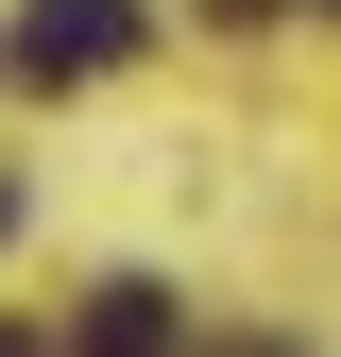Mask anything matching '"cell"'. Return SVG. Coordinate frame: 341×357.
<instances>
[{
	"mask_svg": "<svg viewBox=\"0 0 341 357\" xmlns=\"http://www.w3.org/2000/svg\"><path fill=\"white\" fill-rule=\"evenodd\" d=\"M68 357H188V306H170L154 273H119V289H85V324H68Z\"/></svg>",
	"mask_w": 341,
	"mask_h": 357,
	"instance_id": "obj_2",
	"label": "cell"
},
{
	"mask_svg": "<svg viewBox=\"0 0 341 357\" xmlns=\"http://www.w3.org/2000/svg\"><path fill=\"white\" fill-rule=\"evenodd\" d=\"M222 17H273V0H222Z\"/></svg>",
	"mask_w": 341,
	"mask_h": 357,
	"instance_id": "obj_4",
	"label": "cell"
},
{
	"mask_svg": "<svg viewBox=\"0 0 341 357\" xmlns=\"http://www.w3.org/2000/svg\"><path fill=\"white\" fill-rule=\"evenodd\" d=\"M0 357H34V324H0Z\"/></svg>",
	"mask_w": 341,
	"mask_h": 357,
	"instance_id": "obj_3",
	"label": "cell"
},
{
	"mask_svg": "<svg viewBox=\"0 0 341 357\" xmlns=\"http://www.w3.org/2000/svg\"><path fill=\"white\" fill-rule=\"evenodd\" d=\"M137 0H17V34H0V68L17 85H103V68H137Z\"/></svg>",
	"mask_w": 341,
	"mask_h": 357,
	"instance_id": "obj_1",
	"label": "cell"
}]
</instances>
